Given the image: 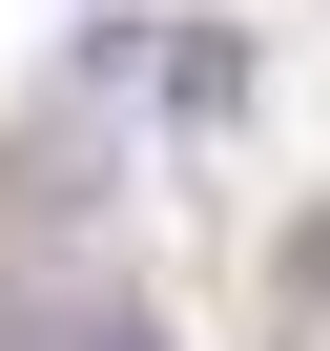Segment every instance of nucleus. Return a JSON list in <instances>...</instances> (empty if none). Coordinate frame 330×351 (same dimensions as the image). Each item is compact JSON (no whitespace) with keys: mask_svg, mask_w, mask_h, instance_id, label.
<instances>
[{"mask_svg":"<svg viewBox=\"0 0 330 351\" xmlns=\"http://www.w3.org/2000/svg\"><path fill=\"white\" fill-rule=\"evenodd\" d=\"M42 351H144V310H62V330H42Z\"/></svg>","mask_w":330,"mask_h":351,"instance_id":"obj_1","label":"nucleus"}]
</instances>
